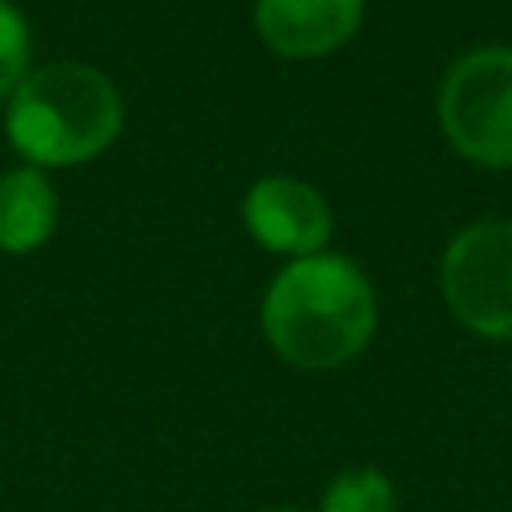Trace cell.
Here are the masks:
<instances>
[{
	"instance_id": "cell-1",
	"label": "cell",
	"mask_w": 512,
	"mask_h": 512,
	"mask_svg": "<svg viewBox=\"0 0 512 512\" xmlns=\"http://www.w3.org/2000/svg\"><path fill=\"white\" fill-rule=\"evenodd\" d=\"M264 336L292 368H336L376 332V296L368 276L332 252L292 260L268 288Z\"/></svg>"
},
{
	"instance_id": "cell-2",
	"label": "cell",
	"mask_w": 512,
	"mask_h": 512,
	"mask_svg": "<svg viewBox=\"0 0 512 512\" xmlns=\"http://www.w3.org/2000/svg\"><path fill=\"white\" fill-rule=\"evenodd\" d=\"M124 120L120 92L88 64H44L8 96L4 128L12 148L36 164H84L104 152Z\"/></svg>"
},
{
	"instance_id": "cell-3",
	"label": "cell",
	"mask_w": 512,
	"mask_h": 512,
	"mask_svg": "<svg viewBox=\"0 0 512 512\" xmlns=\"http://www.w3.org/2000/svg\"><path fill=\"white\" fill-rule=\"evenodd\" d=\"M440 124L448 144L484 168H512V48L460 56L440 84Z\"/></svg>"
},
{
	"instance_id": "cell-4",
	"label": "cell",
	"mask_w": 512,
	"mask_h": 512,
	"mask_svg": "<svg viewBox=\"0 0 512 512\" xmlns=\"http://www.w3.org/2000/svg\"><path fill=\"white\" fill-rule=\"evenodd\" d=\"M440 288L464 328L512 340V220L464 228L440 260Z\"/></svg>"
},
{
	"instance_id": "cell-5",
	"label": "cell",
	"mask_w": 512,
	"mask_h": 512,
	"mask_svg": "<svg viewBox=\"0 0 512 512\" xmlns=\"http://www.w3.org/2000/svg\"><path fill=\"white\" fill-rule=\"evenodd\" d=\"M244 228L272 252L316 256L332 232V212L324 196L292 176H268L244 196Z\"/></svg>"
},
{
	"instance_id": "cell-6",
	"label": "cell",
	"mask_w": 512,
	"mask_h": 512,
	"mask_svg": "<svg viewBox=\"0 0 512 512\" xmlns=\"http://www.w3.org/2000/svg\"><path fill=\"white\" fill-rule=\"evenodd\" d=\"M364 0H256L260 40L292 60L324 56L360 28Z\"/></svg>"
},
{
	"instance_id": "cell-7",
	"label": "cell",
	"mask_w": 512,
	"mask_h": 512,
	"mask_svg": "<svg viewBox=\"0 0 512 512\" xmlns=\"http://www.w3.org/2000/svg\"><path fill=\"white\" fill-rule=\"evenodd\" d=\"M56 228V192L40 168L24 164L0 176V248L32 252Z\"/></svg>"
},
{
	"instance_id": "cell-8",
	"label": "cell",
	"mask_w": 512,
	"mask_h": 512,
	"mask_svg": "<svg viewBox=\"0 0 512 512\" xmlns=\"http://www.w3.org/2000/svg\"><path fill=\"white\" fill-rule=\"evenodd\" d=\"M392 508H396V488L376 468H348L320 496V512H392Z\"/></svg>"
},
{
	"instance_id": "cell-9",
	"label": "cell",
	"mask_w": 512,
	"mask_h": 512,
	"mask_svg": "<svg viewBox=\"0 0 512 512\" xmlns=\"http://www.w3.org/2000/svg\"><path fill=\"white\" fill-rule=\"evenodd\" d=\"M28 76V24L12 4H0V100Z\"/></svg>"
},
{
	"instance_id": "cell-10",
	"label": "cell",
	"mask_w": 512,
	"mask_h": 512,
	"mask_svg": "<svg viewBox=\"0 0 512 512\" xmlns=\"http://www.w3.org/2000/svg\"><path fill=\"white\" fill-rule=\"evenodd\" d=\"M272 512H296V508H272Z\"/></svg>"
},
{
	"instance_id": "cell-11",
	"label": "cell",
	"mask_w": 512,
	"mask_h": 512,
	"mask_svg": "<svg viewBox=\"0 0 512 512\" xmlns=\"http://www.w3.org/2000/svg\"><path fill=\"white\" fill-rule=\"evenodd\" d=\"M0 4H4V0H0Z\"/></svg>"
}]
</instances>
